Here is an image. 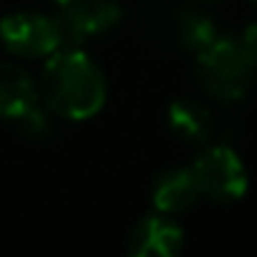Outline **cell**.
<instances>
[{
	"mask_svg": "<svg viewBox=\"0 0 257 257\" xmlns=\"http://www.w3.org/2000/svg\"><path fill=\"white\" fill-rule=\"evenodd\" d=\"M197 197H199V189L189 169H167L154 179V187H152V202L157 212H164V214H179L189 209L197 202Z\"/></svg>",
	"mask_w": 257,
	"mask_h": 257,
	"instance_id": "obj_8",
	"label": "cell"
},
{
	"mask_svg": "<svg viewBox=\"0 0 257 257\" xmlns=\"http://www.w3.org/2000/svg\"><path fill=\"white\" fill-rule=\"evenodd\" d=\"M252 3H254V6H257V0H252Z\"/></svg>",
	"mask_w": 257,
	"mask_h": 257,
	"instance_id": "obj_14",
	"label": "cell"
},
{
	"mask_svg": "<svg viewBox=\"0 0 257 257\" xmlns=\"http://www.w3.org/2000/svg\"><path fill=\"white\" fill-rule=\"evenodd\" d=\"M38 93L53 113L71 121H83L103 108L106 78L83 51L58 48L43 68Z\"/></svg>",
	"mask_w": 257,
	"mask_h": 257,
	"instance_id": "obj_1",
	"label": "cell"
},
{
	"mask_svg": "<svg viewBox=\"0 0 257 257\" xmlns=\"http://www.w3.org/2000/svg\"><path fill=\"white\" fill-rule=\"evenodd\" d=\"M199 3H219V0H199Z\"/></svg>",
	"mask_w": 257,
	"mask_h": 257,
	"instance_id": "obj_13",
	"label": "cell"
},
{
	"mask_svg": "<svg viewBox=\"0 0 257 257\" xmlns=\"http://www.w3.org/2000/svg\"><path fill=\"white\" fill-rule=\"evenodd\" d=\"M192 177L199 194L209 197L212 202H237L247 192V169L234 149L229 147H209L204 149L194 164Z\"/></svg>",
	"mask_w": 257,
	"mask_h": 257,
	"instance_id": "obj_3",
	"label": "cell"
},
{
	"mask_svg": "<svg viewBox=\"0 0 257 257\" xmlns=\"http://www.w3.org/2000/svg\"><path fill=\"white\" fill-rule=\"evenodd\" d=\"M38 106V86L21 66H0V118H23Z\"/></svg>",
	"mask_w": 257,
	"mask_h": 257,
	"instance_id": "obj_7",
	"label": "cell"
},
{
	"mask_svg": "<svg viewBox=\"0 0 257 257\" xmlns=\"http://www.w3.org/2000/svg\"><path fill=\"white\" fill-rule=\"evenodd\" d=\"M0 41L3 46L23 58H46L63 48L58 21L41 13H11L0 21Z\"/></svg>",
	"mask_w": 257,
	"mask_h": 257,
	"instance_id": "obj_4",
	"label": "cell"
},
{
	"mask_svg": "<svg viewBox=\"0 0 257 257\" xmlns=\"http://www.w3.org/2000/svg\"><path fill=\"white\" fill-rule=\"evenodd\" d=\"M182 227L164 212L147 214L128 232V252L134 257H174L182 252Z\"/></svg>",
	"mask_w": 257,
	"mask_h": 257,
	"instance_id": "obj_6",
	"label": "cell"
},
{
	"mask_svg": "<svg viewBox=\"0 0 257 257\" xmlns=\"http://www.w3.org/2000/svg\"><path fill=\"white\" fill-rule=\"evenodd\" d=\"M61 41L68 48L111 31L121 21V6L116 0H71L56 18Z\"/></svg>",
	"mask_w": 257,
	"mask_h": 257,
	"instance_id": "obj_5",
	"label": "cell"
},
{
	"mask_svg": "<svg viewBox=\"0 0 257 257\" xmlns=\"http://www.w3.org/2000/svg\"><path fill=\"white\" fill-rule=\"evenodd\" d=\"M56 3H58V6H66V3H71V0H56Z\"/></svg>",
	"mask_w": 257,
	"mask_h": 257,
	"instance_id": "obj_12",
	"label": "cell"
},
{
	"mask_svg": "<svg viewBox=\"0 0 257 257\" xmlns=\"http://www.w3.org/2000/svg\"><path fill=\"white\" fill-rule=\"evenodd\" d=\"M254 63L239 41L217 36L204 51L197 53V73L207 93L219 101H239L252 83Z\"/></svg>",
	"mask_w": 257,
	"mask_h": 257,
	"instance_id": "obj_2",
	"label": "cell"
},
{
	"mask_svg": "<svg viewBox=\"0 0 257 257\" xmlns=\"http://www.w3.org/2000/svg\"><path fill=\"white\" fill-rule=\"evenodd\" d=\"M239 46L244 48V53L249 56V61H252L254 68H257V21L244 28V33H242V38H239Z\"/></svg>",
	"mask_w": 257,
	"mask_h": 257,
	"instance_id": "obj_11",
	"label": "cell"
},
{
	"mask_svg": "<svg viewBox=\"0 0 257 257\" xmlns=\"http://www.w3.org/2000/svg\"><path fill=\"white\" fill-rule=\"evenodd\" d=\"M217 28L209 18H204L202 13H184V18L179 21V38L184 43V48L199 53L204 51L214 38H217Z\"/></svg>",
	"mask_w": 257,
	"mask_h": 257,
	"instance_id": "obj_10",
	"label": "cell"
},
{
	"mask_svg": "<svg viewBox=\"0 0 257 257\" xmlns=\"http://www.w3.org/2000/svg\"><path fill=\"white\" fill-rule=\"evenodd\" d=\"M169 128L189 144H204L212 134V116L199 101H174L169 106Z\"/></svg>",
	"mask_w": 257,
	"mask_h": 257,
	"instance_id": "obj_9",
	"label": "cell"
}]
</instances>
